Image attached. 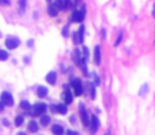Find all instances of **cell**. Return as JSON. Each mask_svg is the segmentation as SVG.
<instances>
[{
	"instance_id": "cell-9",
	"label": "cell",
	"mask_w": 155,
	"mask_h": 135,
	"mask_svg": "<svg viewBox=\"0 0 155 135\" xmlns=\"http://www.w3.org/2000/svg\"><path fill=\"white\" fill-rule=\"evenodd\" d=\"M94 62L96 65H99L101 62V53L99 46H96L94 49Z\"/></svg>"
},
{
	"instance_id": "cell-15",
	"label": "cell",
	"mask_w": 155,
	"mask_h": 135,
	"mask_svg": "<svg viewBox=\"0 0 155 135\" xmlns=\"http://www.w3.org/2000/svg\"><path fill=\"white\" fill-rule=\"evenodd\" d=\"M38 123L35 121V120H31V121H29V123H27V130L30 131L31 133H35L38 131Z\"/></svg>"
},
{
	"instance_id": "cell-25",
	"label": "cell",
	"mask_w": 155,
	"mask_h": 135,
	"mask_svg": "<svg viewBox=\"0 0 155 135\" xmlns=\"http://www.w3.org/2000/svg\"><path fill=\"white\" fill-rule=\"evenodd\" d=\"M23 121H25V118H23V116H21V115H19V116H17L15 118V125L17 127L21 126L22 123H23Z\"/></svg>"
},
{
	"instance_id": "cell-14",
	"label": "cell",
	"mask_w": 155,
	"mask_h": 135,
	"mask_svg": "<svg viewBox=\"0 0 155 135\" xmlns=\"http://www.w3.org/2000/svg\"><path fill=\"white\" fill-rule=\"evenodd\" d=\"M72 58H73V60L75 61L76 65H79L80 61L83 59V57H82L81 54H80V51L76 49V50H74V53H73V55H72Z\"/></svg>"
},
{
	"instance_id": "cell-30",
	"label": "cell",
	"mask_w": 155,
	"mask_h": 135,
	"mask_svg": "<svg viewBox=\"0 0 155 135\" xmlns=\"http://www.w3.org/2000/svg\"><path fill=\"white\" fill-rule=\"evenodd\" d=\"M100 37H101V39L104 40L107 38V31H106V29H101L100 30Z\"/></svg>"
},
{
	"instance_id": "cell-35",
	"label": "cell",
	"mask_w": 155,
	"mask_h": 135,
	"mask_svg": "<svg viewBox=\"0 0 155 135\" xmlns=\"http://www.w3.org/2000/svg\"><path fill=\"white\" fill-rule=\"evenodd\" d=\"M152 16L155 18V2L154 4H153V11H152Z\"/></svg>"
},
{
	"instance_id": "cell-17",
	"label": "cell",
	"mask_w": 155,
	"mask_h": 135,
	"mask_svg": "<svg viewBox=\"0 0 155 135\" xmlns=\"http://www.w3.org/2000/svg\"><path fill=\"white\" fill-rule=\"evenodd\" d=\"M56 112H57V113H60L61 115H64V114H67V112H68L67 104H57V106H56Z\"/></svg>"
},
{
	"instance_id": "cell-28",
	"label": "cell",
	"mask_w": 155,
	"mask_h": 135,
	"mask_svg": "<svg viewBox=\"0 0 155 135\" xmlns=\"http://www.w3.org/2000/svg\"><path fill=\"white\" fill-rule=\"evenodd\" d=\"M94 83L95 86H99L100 85V78L98 77V75L96 73H94Z\"/></svg>"
},
{
	"instance_id": "cell-3",
	"label": "cell",
	"mask_w": 155,
	"mask_h": 135,
	"mask_svg": "<svg viewBox=\"0 0 155 135\" xmlns=\"http://www.w3.org/2000/svg\"><path fill=\"white\" fill-rule=\"evenodd\" d=\"M72 88L74 90V93H75V95L76 96H80L82 94V83H81V80L78 79V78H75V79L72 80Z\"/></svg>"
},
{
	"instance_id": "cell-32",
	"label": "cell",
	"mask_w": 155,
	"mask_h": 135,
	"mask_svg": "<svg viewBox=\"0 0 155 135\" xmlns=\"http://www.w3.org/2000/svg\"><path fill=\"white\" fill-rule=\"evenodd\" d=\"M67 133H68V134H70V135H77V134H78V132H75V131H71V130H68Z\"/></svg>"
},
{
	"instance_id": "cell-24",
	"label": "cell",
	"mask_w": 155,
	"mask_h": 135,
	"mask_svg": "<svg viewBox=\"0 0 155 135\" xmlns=\"http://www.w3.org/2000/svg\"><path fill=\"white\" fill-rule=\"evenodd\" d=\"M20 108H21V109H23V110H30L31 104H30V102H29V101L22 100L21 102H20Z\"/></svg>"
},
{
	"instance_id": "cell-39",
	"label": "cell",
	"mask_w": 155,
	"mask_h": 135,
	"mask_svg": "<svg viewBox=\"0 0 155 135\" xmlns=\"http://www.w3.org/2000/svg\"><path fill=\"white\" fill-rule=\"evenodd\" d=\"M0 4H1V0H0Z\"/></svg>"
},
{
	"instance_id": "cell-1",
	"label": "cell",
	"mask_w": 155,
	"mask_h": 135,
	"mask_svg": "<svg viewBox=\"0 0 155 135\" xmlns=\"http://www.w3.org/2000/svg\"><path fill=\"white\" fill-rule=\"evenodd\" d=\"M79 114H80V118H81V121L83 123L85 127H89L90 126V118H89L88 112L85 110V104H79Z\"/></svg>"
},
{
	"instance_id": "cell-2",
	"label": "cell",
	"mask_w": 155,
	"mask_h": 135,
	"mask_svg": "<svg viewBox=\"0 0 155 135\" xmlns=\"http://www.w3.org/2000/svg\"><path fill=\"white\" fill-rule=\"evenodd\" d=\"M0 100L2 101L4 106L12 107L13 104H14V98H13L12 94H11V93H9V92H6V91H4V92L1 93Z\"/></svg>"
},
{
	"instance_id": "cell-19",
	"label": "cell",
	"mask_w": 155,
	"mask_h": 135,
	"mask_svg": "<svg viewBox=\"0 0 155 135\" xmlns=\"http://www.w3.org/2000/svg\"><path fill=\"white\" fill-rule=\"evenodd\" d=\"M83 36H85V25H80L78 32H77V37H78V43L83 42Z\"/></svg>"
},
{
	"instance_id": "cell-6",
	"label": "cell",
	"mask_w": 155,
	"mask_h": 135,
	"mask_svg": "<svg viewBox=\"0 0 155 135\" xmlns=\"http://www.w3.org/2000/svg\"><path fill=\"white\" fill-rule=\"evenodd\" d=\"M46 111V104H37L33 108V115L38 116V115H42Z\"/></svg>"
},
{
	"instance_id": "cell-11",
	"label": "cell",
	"mask_w": 155,
	"mask_h": 135,
	"mask_svg": "<svg viewBox=\"0 0 155 135\" xmlns=\"http://www.w3.org/2000/svg\"><path fill=\"white\" fill-rule=\"evenodd\" d=\"M46 82L50 83V85H55L56 80H57V74H56V72H54V71L50 72L46 76Z\"/></svg>"
},
{
	"instance_id": "cell-21",
	"label": "cell",
	"mask_w": 155,
	"mask_h": 135,
	"mask_svg": "<svg viewBox=\"0 0 155 135\" xmlns=\"http://www.w3.org/2000/svg\"><path fill=\"white\" fill-rule=\"evenodd\" d=\"M89 89H90V94H91V98L95 99L96 97V89H95V83L90 82L89 83Z\"/></svg>"
},
{
	"instance_id": "cell-4",
	"label": "cell",
	"mask_w": 155,
	"mask_h": 135,
	"mask_svg": "<svg viewBox=\"0 0 155 135\" xmlns=\"http://www.w3.org/2000/svg\"><path fill=\"white\" fill-rule=\"evenodd\" d=\"M20 44V40L17 37H8L5 40V46L9 50H14Z\"/></svg>"
},
{
	"instance_id": "cell-31",
	"label": "cell",
	"mask_w": 155,
	"mask_h": 135,
	"mask_svg": "<svg viewBox=\"0 0 155 135\" xmlns=\"http://www.w3.org/2000/svg\"><path fill=\"white\" fill-rule=\"evenodd\" d=\"M73 41H74V43H78V37H77V33L73 34Z\"/></svg>"
},
{
	"instance_id": "cell-36",
	"label": "cell",
	"mask_w": 155,
	"mask_h": 135,
	"mask_svg": "<svg viewBox=\"0 0 155 135\" xmlns=\"http://www.w3.org/2000/svg\"><path fill=\"white\" fill-rule=\"evenodd\" d=\"M71 123H75V116H71Z\"/></svg>"
},
{
	"instance_id": "cell-27",
	"label": "cell",
	"mask_w": 155,
	"mask_h": 135,
	"mask_svg": "<svg viewBox=\"0 0 155 135\" xmlns=\"http://www.w3.org/2000/svg\"><path fill=\"white\" fill-rule=\"evenodd\" d=\"M122 36H124V33H122V32H119V35H118V37H117L116 41L114 42V46H118L119 44H120V42H122Z\"/></svg>"
},
{
	"instance_id": "cell-23",
	"label": "cell",
	"mask_w": 155,
	"mask_h": 135,
	"mask_svg": "<svg viewBox=\"0 0 155 135\" xmlns=\"http://www.w3.org/2000/svg\"><path fill=\"white\" fill-rule=\"evenodd\" d=\"M9 58V53L5 50H0V60L1 61H5Z\"/></svg>"
},
{
	"instance_id": "cell-37",
	"label": "cell",
	"mask_w": 155,
	"mask_h": 135,
	"mask_svg": "<svg viewBox=\"0 0 155 135\" xmlns=\"http://www.w3.org/2000/svg\"><path fill=\"white\" fill-rule=\"evenodd\" d=\"M33 46V40L31 39L30 41H29V46Z\"/></svg>"
},
{
	"instance_id": "cell-33",
	"label": "cell",
	"mask_w": 155,
	"mask_h": 135,
	"mask_svg": "<svg viewBox=\"0 0 155 135\" xmlns=\"http://www.w3.org/2000/svg\"><path fill=\"white\" fill-rule=\"evenodd\" d=\"M4 110V104H3V102L1 100H0V113L2 112V111Z\"/></svg>"
},
{
	"instance_id": "cell-22",
	"label": "cell",
	"mask_w": 155,
	"mask_h": 135,
	"mask_svg": "<svg viewBox=\"0 0 155 135\" xmlns=\"http://www.w3.org/2000/svg\"><path fill=\"white\" fill-rule=\"evenodd\" d=\"M18 4H19V13L20 14H23L25 11V6H27V0H18Z\"/></svg>"
},
{
	"instance_id": "cell-7",
	"label": "cell",
	"mask_w": 155,
	"mask_h": 135,
	"mask_svg": "<svg viewBox=\"0 0 155 135\" xmlns=\"http://www.w3.org/2000/svg\"><path fill=\"white\" fill-rule=\"evenodd\" d=\"M98 128H99V120H98L97 116L93 115L91 118V121H90V129H91V132L96 133Z\"/></svg>"
},
{
	"instance_id": "cell-34",
	"label": "cell",
	"mask_w": 155,
	"mask_h": 135,
	"mask_svg": "<svg viewBox=\"0 0 155 135\" xmlns=\"http://www.w3.org/2000/svg\"><path fill=\"white\" fill-rule=\"evenodd\" d=\"M1 3H3V4H10L11 1L10 0H1Z\"/></svg>"
},
{
	"instance_id": "cell-8",
	"label": "cell",
	"mask_w": 155,
	"mask_h": 135,
	"mask_svg": "<svg viewBox=\"0 0 155 135\" xmlns=\"http://www.w3.org/2000/svg\"><path fill=\"white\" fill-rule=\"evenodd\" d=\"M55 5L57 6L58 10H67L71 4V1L70 0H56L55 1Z\"/></svg>"
},
{
	"instance_id": "cell-20",
	"label": "cell",
	"mask_w": 155,
	"mask_h": 135,
	"mask_svg": "<svg viewBox=\"0 0 155 135\" xmlns=\"http://www.w3.org/2000/svg\"><path fill=\"white\" fill-rule=\"evenodd\" d=\"M50 123H51V118H50L49 116H46V115H41V117H40V123H41V126L46 127Z\"/></svg>"
},
{
	"instance_id": "cell-12",
	"label": "cell",
	"mask_w": 155,
	"mask_h": 135,
	"mask_svg": "<svg viewBox=\"0 0 155 135\" xmlns=\"http://www.w3.org/2000/svg\"><path fill=\"white\" fill-rule=\"evenodd\" d=\"M62 98H64L66 104H72V101H73V96H72V94H71L70 90H69V89L64 90V94H62Z\"/></svg>"
},
{
	"instance_id": "cell-29",
	"label": "cell",
	"mask_w": 155,
	"mask_h": 135,
	"mask_svg": "<svg viewBox=\"0 0 155 135\" xmlns=\"http://www.w3.org/2000/svg\"><path fill=\"white\" fill-rule=\"evenodd\" d=\"M83 58L85 59V60H88L89 58V49L87 48V46H83Z\"/></svg>"
},
{
	"instance_id": "cell-38",
	"label": "cell",
	"mask_w": 155,
	"mask_h": 135,
	"mask_svg": "<svg viewBox=\"0 0 155 135\" xmlns=\"http://www.w3.org/2000/svg\"><path fill=\"white\" fill-rule=\"evenodd\" d=\"M75 1H76V2H79V1H80V0H75Z\"/></svg>"
},
{
	"instance_id": "cell-10",
	"label": "cell",
	"mask_w": 155,
	"mask_h": 135,
	"mask_svg": "<svg viewBox=\"0 0 155 135\" xmlns=\"http://www.w3.org/2000/svg\"><path fill=\"white\" fill-rule=\"evenodd\" d=\"M37 96L39 97V98H44V97H46V95H48V93H49V90H48V88L46 87H43V86H40L37 88Z\"/></svg>"
},
{
	"instance_id": "cell-5",
	"label": "cell",
	"mask_w": 155,
	"mask_h": 135,
	"mask_svg": "<svg viewBox=\"0 0 155 135\" xmlns=\"http://www.w3.org/2000/svg\"><path fill=\"white\" fill-rule=\"evenodd\" d=\"M85 6H83L81 11H74L71 17H72V20L74 22H81L85 19Z\"/></svg>"
},
{
	"instance_id": "cell-26",
	"label": "cell",
	"mask_w": 155,
	"mask_h": 135,
	"mask_svg": "<svg viewBox=\"0 0 155 135\" xmlns=\"http://www.w3.org/2000/svg\"><path fill=\"white\" fill-rule=\"evenodd\" d=\"M61 34H62V36L64 37H69V25H64V28H62V31H61Z\"/></svg>"
},
{
	"instance_id": "cell-13",
	"label": "cell",
	"mask_w": 155,
	"mask_h": 135,
	"mask_svg": "<svg viewBox=\"0 0 155 135\" xmlns=\"http://www.w3.org/2000/svg\"><path fill=\"white\" fill-rule=\"evenodd\" d=\"M58 12H59V10L56 5H55V3H52L51 5H49L48 7V13H49V15L51 17H56L58 15Z\"/></svg>"
},
{
	"instance_id": "cell-16",
	"label": "cell",
	"mask_w": 155,
	"mask_h": 135,
	"mask_svg": "<svg viewBox=\"0 0 155 135\" xmlns=\"http://www.w3.org/2000/svg\"><path fill=\"white\" fill-rule=\"evenodd\" d=\"M149 93V85L148 83H143V86L140 87L139 91H138V95L141 97H145Z\"/></svg>"
},
{
	"instance_id": "cell-18",
	"label": "cell",
	"mask_w": 155,
	"mask_h": 135,
	"mask_svg": "<svg viewBox=\"0 0 155 135\" xmlns=\"http://www.w3.org/2000/svg\"><path fill=\"white\" fill-rule=\"evenodd\" d=\"M64 132V128L59 125H54V126H52V133H54L56 135H61L62 133Z\"/></svg>"
}]
</instances>
